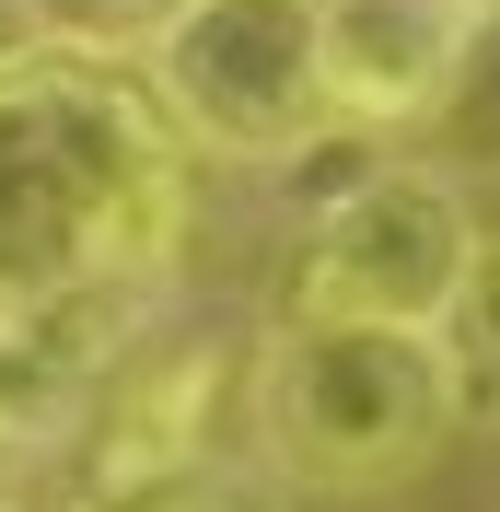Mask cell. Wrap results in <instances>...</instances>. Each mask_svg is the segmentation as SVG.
<instances>
[{"instance_id": "1", "label": "cell", "mask_w": 500, "mask_h": 512, "mask_svg": "<svg viewBox=\"0 0 500 512\" xmlns=\"http://www.w3.org/2000/svg\"><path fill=\"white\" fill-rule=\"evenodd\" d=\"M187 245V140L152 82L82 59L0 70V326L140 303Z\"/></svg>"}, {"instance_id": "2", "label": "cell", "mask_w": 500, "mask_h": 512, "mask_svg": "<svg viewBox=\"0 0 500 512\" xmlns=\"http://www.w3.org/2000/svg\"><path fill=\"white\" fill-rule=\"evenodd\" d=\"M256 454L268 478L314 501H361V489L419 478L454 419H466V361L454 338H407V326H303L280 315L256 338Z\"/></svg>"}, {"instance_id": "3", "label": "cell", "mask_w": 500, "mask_h": 512, "mask_svg": "<svg viewBox=\"0 0 500 512\" xmlns=\"http://www.w3.org/2000/svg\"><path fill=\"white\" fill-rule=\"evenodd\" d=\"M477 256H489V233H477L466 187L431 175V163H384V175H361L349 198H326L303 222L280 315L454 338V315H466V291H477Z\"/></svg>"}, {"instance_id": "4", "label": "cell", "mask_w": 500, "mask_h": 512, "mask_svg": "<svg viewBox=\"0 0 500 512\" xmlns=\"http://www.w3.org/2000/svg\"><path fill=\"white\" fill-rule=\"evenodd\" d=\"M140 82L175 117V140L221 152V163H291L338 128L314 0H198L187 24L152 47Z\"/></svg>"}, {"instance_id": "5", "label": "cell", "mask_w": 500, "mask_h": 512, "mask_svg": "<svg viewBox=\"0 0 500 512\" xmlns=\"http://www.w3.org/2000/svg\"><path fill=\"white\" fill-rule=\"evenodd\" d=\"M221 396H233L221 338H175V350L117 361L94 419H82V501H140V489L221 466Z\"/></svg>"}, {"instance_id": "6", "label": "cell", "mask_w": 500, "mask_h": 512, "mask_svg": "<svg viewBox=\"0 0 500 512\" xmlns=\"http://www.w3.org/2000/svg\"><path fill=\"white\" fill-rule=\"evenodd\" d=\"M314 35H326L338 128H407L466 82L489 0H314Z\"/></svg>"}, {"instance_id": "7", "label": "cell", "mask_w": 500, "mask_h": 512, "mask_svg": "<svg viewBox=\"0 0 500 512\" xmlns=\"http://www.w3.org/2000/svg\"><path fill=\"white\" fill-rule=\"evenodd\" d=\"M187 12L198 0H24V35L47 59H82V70H152V47Z\"/></svg>"}, {"instance_id": "8", "label": "cell", "mask_w": 500, "mask_h": 512, "mask_svg": "<svg viewBox=\"0 0 500 512\" xmlns=\"http://www.w3.org/2000/svg\"><path fill=\"white\" fill-rule=\"evenodd\" d=\"M70 512H280V501H268L245 466H198V478H175V489H140V501H70Z\"/></svg>"}, {"instance_id": "9", "label": "cell", "mask_w": 500, "mask_h": 512, "mask_svg": "<svg viewBox=\"0 0 500 512\" xmlns=\"http://www.w3.org/2000/svg\"><path fill=\"white\" fill-rule=\"evenodd\" d=\"M454 361H500V245L477 256V291H466V315H454Z\"/></svg>"}, {"instance_id": "10", "label": "cell", "mask_w": 500, "mask_h": 512, "mask_svg": "<svg viewBox=\"0 0 500 512\" xmlns=\"http://www.w3.org/2000/svg\"><path fill=\"white\" fill-rule=\"evenodd\" d=\"M12 59H35V35H24V0H0V70Z\"/></svg>"}, {"instance_id": "11", "label": "cell", "mask_w": 500, "mask_h": 512, "mask_svg": "<svg viewBox=\"0 0 500 512\" xmlns=\"http://www.w3.org/2000/svg\"><path fill=\"white\" fill-rule=\"evenodd\" d=\"M0 512H24V501H12V489H0Z\"/></svg>"}]
</instances>
